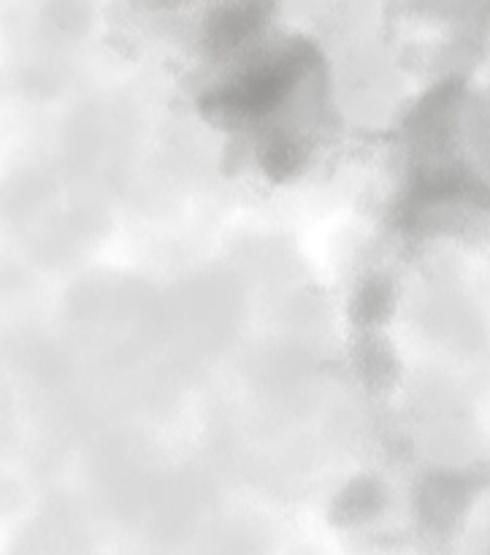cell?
I'll list each match as a JSON object with an SVG mask.
<instances>
[{
	"label": "cell",
	"mask_w": 490,
	"mask_h": 555,
	"mask_svg": "<svg viewBox=\"0 0 490 555\" xmlns=\"http://www.w3.org/2000/svg\"><path fill=\"white\" fill-rule=\"evenodd\" d=\"M394 309V287L385 280H372L352 298V318L358 325H377Z\"/></svg>",
	"instance_id": "1"
},
{
	"label": "cell",
	"mask_w": 490,
	"mask_h": 555,
	"mask_svg": "<svg viewBox=\"0 0 490 555\" xmlns=\"http://www.w3.org/2000/svg\"><path fill=\"white\" fill-rule=\"evenodd\" d=\"M304 166V152L287 135H274L263 144V171L269 173L274 182H287L293 173L301 171Z\"/></svg>",
	"instance_id": "2"
},
{
	"label": "cell",
	"mask_w": 490,
	"mask_h": 555,
	"mask_svg": "<svg viewBox=\"0 0 490 555\" xmlns=\"http://www.w3.org/2000/svg\"><path fill=\"white\" fill-rule=\"evenodd\" d=\"M358 363L363 366V377H366L369 383L377 385L388 383L396 372V358L390 356L388 347H379L377 341H374V345H366V350L361 352Z\"/></svg>",
	"instance_id": "3"
}]
</instances>
